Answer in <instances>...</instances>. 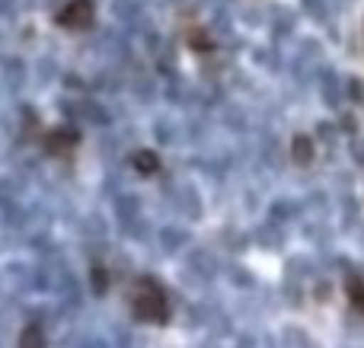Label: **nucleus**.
I'll return each instance as SVG.
<instances>
[{
    "mask_svg": "<svg viewBox=\"0 0 364 348\" xmlns=\"http://www.w3.org/2000/svg\"><path fill=\"white\" fill-rule=\"evenodd\" d=\"M93 291H100V294L109 291V272L102 266H93Z\"/></svg>",
    "mask_w": 364,
    "mask_h": 348,
    "instance_id": "7",
    "label": "nucleus"
},
{
    "mask_svg": "<svg viewBox=\"0 0 364 348\" xmlns=\"http://www.w3.org/2000/svg\"><path fill=\"white\" fill-rule=\"evenodd\" d=\"M19 342H23V345H45V336H38V326L32 323L29 330H26L23 336H19Z\"/></svg>",
    "mask_w": 364,
    "mask_h": 348,
    "instance_id": "8",
    "label": "nucleus"
},
{
    "mask_svg": "<svg viewBox=\"0 0 364 348\" xmlns=\"http://www.w3.org/2000/svg\"><path fill=\"white\" fill-rule=\"evenodd\" d=\"M291 157H294V163L307 166L310 160H314V141H310L307 134H297V138L291 141Z\"/></svg>",
    "mask_w": 364,
    "mask_h": 348,
    "instance_id": "5",
    "label": "nucleus"
},
{
    "mask_svg": "<svg viewBox=\"0 0 364 348\" xmlns=\"http://www.w3.org/2000/svg\"><path fill=\"white\" fill-rule=\"evenodd\" d=\"M93 19H96L93 0H68L55 13V26L64 32H87V29H93Z\"/></svg>",
    "mask_w": 364,
    "mask_h": 348,
    "instance_id": "2",
    "label": "nucleus"
},
{
    "mask_svg": "<svg viewBox=\"0 0 364 348\" xmlns=\"http://www.w3.org/2000/svg\"><path fill=\"white\" fill-rule=\"evenodd\" d=\"M128 307H132V317L138 323H147V326L170 323V298H166L164 285L157 278H151V275H144V278H138L132 285Z\"/></svg>",
    "mask_w": 364,
    "mask_h": 348,
    "instance_id": "1",
    "label": "nucleus"
},
{
    "mask_svg": "<svg viewBox=\"0 0 364 348\" xmlns=\"http://www.w3.org/2000/svg\"><path fill=\"white\" fill-rule=\"evenodd\" d=\"M188 48L198 51V55H211V51H214V42H211V36H208L201 26H198V29L192 26V29H188Z\"/></svg>",
    "mask_w": 364,
    "mask_h": 348,
    "instance_id": "6",
    "label": "nucleus"
},
{
    "mask_svg": "<svg viewBox=\"0 0 364 348\" xmlns=\"http://www.w3.org/2000/svg\"><path fill=\"white\" fill-rule=\"evenodd\" d=\"M80 144V131L77 128H51V131L42 134V151L45 157H55V160H70Z\"/></svg>",
    "mask_w": 364,
    "mask_h": 348,
    "instance_id": "3",
    "label": "nucleus"
},
{
    "mask_svg": "<svg viewBox=\"0 0 364 348\" xmlns=\"http://www.w3.org/2000/svg\"><path fill=\"white\" fill-rule=\"evenodd\" d=\"M132 166L141 173V176H157L160 173V157L154 151H138L132 157Z\"/></svg>",
    "mask_w": 364,
    "mask_h": 348,
    "instance_id": "4",
    "label": "nucleus"
},
{
    "mask_svg": "<svg viewBox=\"0 0 364 348\" xmlns=\"http://www.w3.org/2000/svg\"><path fill=\"white\" fill-rule=\"evenodd\" d=\"M348 298H352V304L364 313V288L358 285V281H352V285H348Z\"/></svg>",
    "mask_w": 364,
    "mask_h": 348,
    "instance_id": "9",
    "label": "nucleus"
}]
</instances>
